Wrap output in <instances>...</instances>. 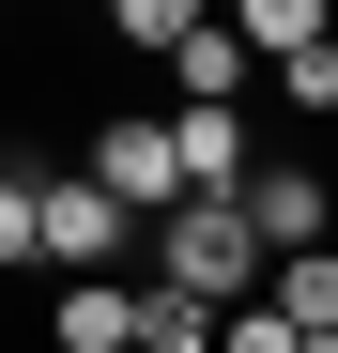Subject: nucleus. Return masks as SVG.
<instances>
[{"instance_id":"9b49d317","label":"nucleus","mask_w":338,"mask_h":353,"mask_svg":"<svg viewBox=\"0 0 338 353\" xmlns=\"http://www.w3.org/2000/svg\"><path fill=\"white\" fill-rule=\"evenodd\" d=\"M108 31H123V46H154V62H169L185 31H215V0H108Z\"/></svg>"},{"instance_id":"39448f33","label":"nucleus","mask_w":338,"mask_h":353,"mask_svg":"<svg viewBox=\"0 0 338 353\" xmlns=\"http://www.w3.org/2000/svg\"><path fill=\"white\" fill-rule=\"evenodd\" d=\"M169 139H185V185H200V200H246V185H261L246 108H169Z\"/></svg>"},{"instance_id":"f8f14e48","label":"nucleus","mask_w":338,"mask_h":353,"mask_svg":"<svg viewBox=\"0 0 338 353\" xmlns=\"http://www.w3.org/2000/svg\"><path fill=\"white\" fill-rule=\"evenodd\" d=\"M277 108H308V123H338V31L308 46V62H277Z\"/></svg>"},{"instance_id":"20e7f679","label":"nucleus","mask_w":338,"mask_h":353,"mask_svg":"<svg viewBox=\"0 0 338 353\" xmlns=\"http://www.w3.org/2000/svg\"><path fill=\"white\" fill-rule=\"evenodd\" d=\"M139 323H154V292H123V276H62V307H46L62 353H139Z\"/></svg>"},{"instance_id":"7ed1b4c3","label":"nucleus","mask_w":338,"mask_h":353,"mask_svg":"<svg viewBox=\"0 0 338 353\" xmlns=\"http://www.w3.org/2000/svg\"><path fill=\"white\" fill-rule=\"evenodd\" d=\"M92 185H108V200H123V215H154V230H169V215H185V200H200V185H185V139H169V123H154V108H123V123H108V139H92Z\"/></svg>"},{"instance_id":"423d86ee","label":"nucleus","mask_w":338,"mask_h":353,"mask_svg":"<svg viewBox=\"0 0 338 353\" xmlns=\"http://www.w3.org/2000/svg\"><path fill=\"white\" fill-rule=\"evenodd\" d=\"M169 92H185V108H246V92H261V46L215 16V31H185V46H169Z\"/></svg>"},{"instance_id":"0eeeda50","label":"nucleus","mask_w":338,"mask_h":353,"mask_svg":"<svg viewBox=\"0 0 338 353\" xmlns=\"http://www.w3.org/2000/svg\"><path fill=\"white\" fill-rule=\"evenodd\" d=\"M246 215H261V246H277V261H308L323 230H338V185H323V169H261Z\"/></svg>"},{"instance_id":"6e6552de","label":"nucleus","mask_w":338,"mask_h":353,"mask_svg":"<svg viewBox=\"0 0 338 353\" xmlns=\"http://www.w3.org/2000/svg\"><path fill=\"white\" fill-rule=\"evenodd\" d=\"M231 31L261 46V62H308V46H323L338 16H323V0H231Z\"/></svg>"},{"instance_id":"f257e3e1","label":"nucleus","mask_w":338,"mask_h":353,"mask_svg":"<svg viewBox=\"0 0 338 353\" xmlns=\"http://www.w3.org/2000/svg\"><path fill=\"white\" fill-rule=\"evenodd\" d=\"M154 276H169V292H200V307H261L277 246H261V215H246V200H185V215L154 230Z\"/></svg>"},{"instance_id":"f03ea898","label":"nucleus","mask_w":338,"mask_h":353,"mask_svg":"<svg viewBox=\"0 0 338 353\" xmlns=\"http://www.w3.org/2000/svg\"><path fill=\"white\" fill-rule=\"evenodd\" d=\"M139 246V215L92 185V169H62V185H31V261H62V276H123Z\"/></svg>"},{"instance_id":"1a4fd4ad","label":"nucleus","mask_w":338,"mask_h":353,"mask_svg":"<svg viewBox=\"0 0 338 353\" xmlns=\"http://www.w3.org/2000/svg\"><path fill=\"white\" fill-rule=\"evenodd\" d=\"M139 353H231V307H200V292H169V276H154V323H139Z\"/></svg>"},{"instance_id":"9d476101","label":"nucleus","mask_w":338,"mask_h":353,"mask_svg":"<svg viewBox=\"0 0 338 353\" xmlns=\"http://www.w3.org/2000/svg\"><path fill=\"white\" fill-rule=\"evenodd\" d=\"M277 323H308V338H338V246H308V261H277Z\"/></svg>"},{"instance_id":"ddd939ff","label":"nucleus","mask_w":338,"mask_h":353,"mask_svg":"<svg viewBox=\"0 0 338 353\" xmlns=\"http://www.w3.org/2000/svg\"><path fill=\"white\" fill-rule=\"evenodd\" d=\"M231 353H308V323H277V292H261V307H231Z\"/></svg>"}]
</instances>
